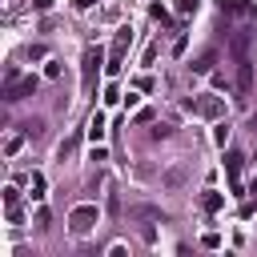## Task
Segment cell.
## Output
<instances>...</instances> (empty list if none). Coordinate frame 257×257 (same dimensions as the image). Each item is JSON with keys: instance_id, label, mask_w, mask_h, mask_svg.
<instances>
[{"instance_id": "1", "label": "cell", "mask_w": 257, "mask_h": 257, "mask_svg": "<svg viewBox=\"0 0 257 257\" xmlns=\"http://www.w3.org/2000/svg\"><path fill=\"white\" fill-rule=\"evenodd\" d=\"M96 221H100V209H96V205H76V209L68 213V229H72L76 237H84Z\"/></svg>"}, {"instance_id": "2", "label": "cell", "mask_w": 257, "mask_h": 257, "mask_svg": "<svg viewBox=\"0 0 257 257\" xmlns=\"http://www.w3.org/2000/svg\"><path fill=\"white\" fill-rule=\"evenodd\" d=\"M100 60H104V52H100V48H88V52H84V92H92V84H96V68H100Z\"/></svg>"}, {"instance_id": "3", "label": "cell", "mask_w": 257, "mask_h": 257, "mask_svg": "<svg viewBox=\"0 0 257 257\" xmlns=\"http://www.w3.org/2000/svg\"><path fill=\"white\" fill-rule=\"evenodd\" d=\"M249 88H253V64H249V60L241 56V60H237V92H241L237 100H241V104H245V96H249Z\"/></svg>"}, {"instance_id": "4", "label": "cell", "mask_w": 257, "mask_h": 257, "mask_svg": "<svg viewBox=\"0 0 257 257\" xmlns=\"http://www.w3.org/2000/svg\"><path fill=\"white\" fill-rule=\"evenodd\" d=\"M189 108H197L201 116H209V120H217L221 112H225V104L217 100V96H201V100H189Z\"/></svg>"}, {"instance_id": "5", "label": "cell", "mask_w": 257, "mask_h": 257, "mask_svg": "<svg viewBox=\"0 0 257 257\" xmlns=\"http://www.w3.org/2000/svg\"><path fill=\"white\" fill-rule=\"evenodd\" d=\"M88 141H92V145L104 141V112H92V116H88Z\"/></svg>"}, {"instance_id": "6", "label": "cell", "mask_w": 257, "mask_h": 257, "mask_svg": "<svg viewBox=\"0 0 257 257\" xmlns=\"http://www.w3.org/2000/svg\"><path fill=\"white\" fill-rule=\"evenodd\" d=\"M221 205H225V197H221V193H217V189H209V193H205V197H201V209H205V213H217V209H221Z\"/></svg>"}, {"instance_id": "7", "label": "cell", "mask_w": 257, "mask_h": 257, "mask_svg": "<svg viewBox=\"0 0 257 257\" xmlns=\"http://www.w3.org/2000/svg\"><path fill=\"white\" fill-rule=\"evenodd\" d=\"M133 217H141V221H165V213H161V209H153V205H137V209H133Z\"/></svg>"}, {"instance_id": "8", "label": "cell", "mask_w": 257, "mask_h": 257, "mask_svg": "<svg viewBox=\"0 0 257 257\" xmlns=\"http://www.w3.org/2000/svg\"><path fill=\"white\" fill-rule=\"evenodd\" d=\"M213 64H217V52H205V56H197V60H193L189 68H193V72H209Z\"/></svg>"}, {"instance_id": "9", "label": "cell", "mask_w": 257, "mask_h": 257, "mask_svg": "<svg viewBox=\"0 0 257 257\" xmlns=\"http://www.w3.org/2000/svg\"><path fill=\"white\" fill-rule=\"evenodd\" d=\"M4 209H20V189L16 185H4Z\"/></svg>"}, {"instance_id": "10", "label": "cell", "mask_w": 257, "mask_h": 257, "mask_svg": "<svg viewBox=\"0 0 257 257\" xmlns=\"http://www.w3.org/2000/svg\"><path fill=\"white\" fill-rule=\"evenodd\" d=\"M28 185H32V201H44V177H40V173H32V177H28Z\"/></svg>"}, {"instance_id": "11", "label": "cell", "mask_w": 257, "mask_h": 257, "mask_svg": "<svg viewBox=\"0 0 257 257\" xmlns=\"http://www.w3.org/2000/svg\"><path fill=\"white\" fill-rule=\"evenodd\" d=\"M24 149V137H8V145H4V157H16Z\"/></svg>"}, {"instance_id": "12", "label": "cell", "mask_w": 257, "mask_h": 257, "mask_svg": "<svg viewBox=\"0 0 257 257\" xmlns=\"http://www.w3.org/2000/svg\"><path fill=\"white\" fill-rule=\"evenodd\" d=\"M181 177H185L181 169H169V173H165V185H169V189H177V185H181Z\"/></svg>"}, {"instance_id": "13", "label": "cell", "mask_w": 257, "mask_h": 257, "mask_svg": "<svg viewBox=\"0 0 257 257\" xmlns=\"http://www.w3.org/2000/svg\"><path fill=\"white\" fill-rule=\"evenodd\" d=\"M44 76H48V80H56V76H60V60H48V68H44Z\"/></svg>"}, {"instance_id": "14", "label": "cell", "mask_w": 257, "mask_h": 257, "mask_svg": "<svg viewBox=\"0 0 257 257\" xmlns=\"http://www.w3.org/2000/svg\"><path fill=\"white\" fill-rule=\"evenodd\" d=\"M104 100H108V104H116V100H120V88H116V84H108V88H104Z\"/></svg>"}, {"instance_id": "15", "label": "cell", "mask_w": 257, "mask_h": 257, "mask_svg": "<svg viewBox=\"0 0 257 257\" xmlns=\"http://www.w3.org/2000/svg\"><path fill=\"white\" fill-rule=\"evenodd\" d=\"M201 245H205V249H217V245H221V237H217V233H205V237H201Z\"/></svg>"}, {"instance_id": "16", "label": "cell", "mask_w": 257, "mask_h": 257, "mask_svg": "<svg viewBox=\"0 0 257 257\" xmlns=\"http://www.w3.org/2000/svg\"><path fill=\"white\" fill-rule=\"evenodd\" d=\"M213 137H217V145H225V141H229V124H217V133H213Z\"/></svg>"}, {"instance_id": "17", "label": "cell", "mask_w": 257, "mask_h": 257, "mask_svg": "<svg viewBox=\"0 0 257 257\" xmlns=\"http://www.w3.org/2000/svg\"><path fill=\"white\" fill-rule=\"evenodd\" d=\"M88 161H108V153H104L100 145H92V153H88Z\"/></svg>"}, {"instance_id": "18", "label": "cell", "mask_w": 257, "mask_h": 257, "mask_svg": "<svg viewBox=\"0 0 257 257\" xmlns=\"http://www.w3.org/2000/svg\"><path fill=\"white\" fill-rule=\"evenodd\" d=\"M177 8H181V12H193V8H197V0H181Z\"/></svg>"}, {"instance_id": "19", "label": "cell", "mask_w": 257, "mask_h": 257, "mask_svg": "<svg viewBox=\"0 0 257 257\" xmlns=\"http://www.w3.org/2000/svg\"><path fill=\"white\" fill-rule=\"evenodd\" d=\"M92 4H96V0H72V8H80V12H84V8H92Z\"/></svg>"}, {"instance_id": "20", "label": "cell", "mask_w": 257, "mask_h": 257, "mask_svg": "<svg viewBox=\"0 0 257 257\" xmlns=\"http://www.w3.org/2000/svg\"><path fill=\"white\" fill-rule=\"evenodd\" d=\"M32 4H36L40 12H48V8H52V0H32Z\"/></svg>"}, {"instance_id": "21", "label": "cell", "mask_w": 257, "mask_h": 257, "mask_svg": "<svg viewBox=\"0 0 257 257\" xmlns=\"http://www.w3.org/2000/svg\"><path fill=\"white\" fill-rule=\"evenodd\" d=\"M249 193H253V197H257V177H253V181H249Z\"/></svg>"}]
</instances>
